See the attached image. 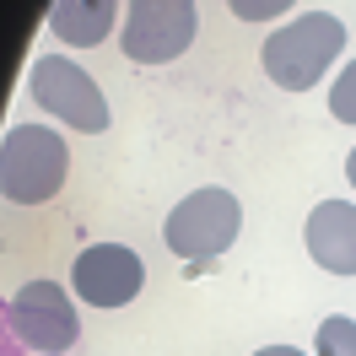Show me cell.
<instances>
[{"label":"cell","instance_id":"6da1fadb","mask_svg":"<svg viewBox=\"0 0 356 356\" xmlns=\"http://www.w3.org/2000/svg\"><path fill=\"white\" fill-rule=\"evenodd\" d=\"M346 54V22L330 11H308V17H291L286 27H275L259 49L265 76L281 92H308L324 81V70Z\"/></svg>","mask_w":356,"mask_h":356},{"label":"cell","instance_id":"7a4b0ae2","mask_svg":"<svg viewBox=\"0 0 356 356\" xmlns=\"http://www.w3.org/2000/svg\"><path fill=\"white\" fill-rule=\"evenodd\" d=\"M70 146L44 124H11L0 140V189L11 205H44L65 189Z\"/></svg>","mask_w":356,"mask_h":356},{"label":"cell","instance_id":"3957f363","mask_svg":"<svg viewBox=\"0 0 356 356\" xmlns=\"http://www.w3.org/2000/svg\"><path fill=\"white\" fill-rule=\"evenodd\" d=\"M238 232H243V205L232 189H195V195H184V200L168 211V222H162V243L173 248L184 265H211V259H222L227 248L238 243Z\"/></svg>","mask_w":356,"mask_h":356},{"label":"cell","instance_id":"277c9868","mask_svg":"<svg viewBox=\"0 0 356 356\" xmlns=\"http://www.w3.org/2000/svg\"><path fill=\"white\" fill-rule=\"evenodd\" d=\"M27 97L44 113L65 119L70 130H81V135L108 130V97H103V87H97L76 60H65V54L33 60V70H27Z\"/></svg>","mask_w":356,"mask_h":356},{"label":"cell","instance_id":"5b68a950","mask_svg":"<svg viewBox=\"0 0 356 356\" xmlns=\"http://www.w3.org/2000/svg\"><path fill=\"white\" fill-rule=\"evenodd\" d=\"M195 33H200L195 0H130L119 44L135 65H168L195 44Z\"/></svg>","mask_w":356,"mask_h":356},{"label":"cell","instance_id":"8992f818","mask_svg":"<svg viewBox=\"0 0 356 356\" xmlns=\"http://www.w3.org/2000/svg\"><path fill=\"white\" fill-rule=\"evenodd\" d=\"M6 330H11V340H22L27 351L60 356V351L76 346L81 318H76V302L65 297V286H54V281H27V286L11 297V308H6Z\"/></svg>","mask_w":356,"mask_h":356},{"label":"cell","instance_id":"52a82bcc","mask_svg":"<svg viewBox=\"0 0 356 356\" xmlns=\"http://www.w3.org/2000/svg\"><path fill=\"white\" fill-rule=\"evenodd\" d=\"M70 286L76 297L87 302V308H124L140 297L146 286V265H140V254L124 243H92L76 254V265H70Z\"/></svg>","mask_w":356,"mask_h":356},{"label":"cell","instance_id":"ba28073f","mask_svg":"<svg viewBox=\"0 0 356 356\" xmlns=\"http://www.w3.org/2000/svg\"><path fill=\"white\" fill-rule=\"evenodd\" d=\"M308 254L330 275H356V205L351 200H324L308 211Z\"/></svg>","mask_w":356,"mask_h":356},{"label":"cell","instance_id":"9c48e42d","mask_svg":"<svg viewBox=\"0 0 356 356\" xmlns=\"http://www.w3.org/2000/svg\"><path fill=\"white\" fill-rule=\"evenodd\" d=\"M119 22V0H54L49 6V33L70 49H97Z\"/></svg>","mask_w":356,"mask_h":356},{"label":"cell","instance_id":"30bf717a","mask_svg":"<svg viewBox=\"0 0 356 356\" xmlns=\"http://www.w3.org/2000/svg\"><path fill=\"white\" fill-rule=\"evenodd\" d=\"M313 346H318V356H356V318H346V313L324 318Z\"/></svg>","mask_w":356,"mask_h":356},{"label":"cell","instance_id":"8fae6325","mask_svg":"<svg viewBox=\"0 0 356 356\" xmlns=\"http://www.w3.org/2000/svg\"><path fill=\"white\" fill-rule=\"evenodd\" d=\"M330 113L340 124H356V60L330 81Z\"/></svg>","mask_w":356,"mask_h":356},{"label":"cell","instance_id":"7c38bea8","mask_svg":"<svg viewBox=\"0 0 356 356\" xmlns=\"http://www.w3.org/2000/svg\"><path fill=\"white\" fill-rule=\"evenodd\" d=\"M227 6H232V17H238V22H270V17L291 11L297 0H227Z\"/></svg>","mask_w":356,"mask_h":356},{"label":"cell","instance_id":"4fadbf2b","mask_svg":"<svg viewBox=\"0 0 356 356\" xmlns=\"http://www.w3.org/2000/svg\"><path fill=\"white\" fill-rule=\"evenodd\" d=\"M254 356H302L297 346H265V351H254Z\"/></svg>","mask_w":356,"mask_h":356},{"label":"cell","instance_id":"5bb4252c","mask_svg":"<svg viewBox=\"0 0 356 356\" xmlns=\"http://www.w3.org/2000/svg\"><path fill=\"white\" fill-rule=\"evenodd\" d=\"M346 178H351V189H356V146H351V156H346Z\"/></svg>","mask_w":356,"mask_h":356}]
</instances>
